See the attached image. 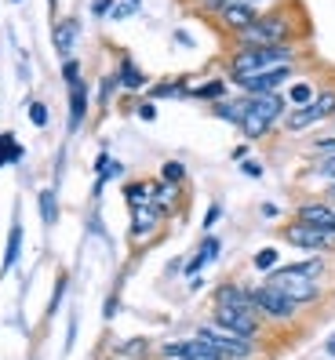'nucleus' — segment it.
<instances>
[{"label":"nucleus","instance_id":"1","mask_svg":"<svg viewBox=\"0 0 335 360\" xmlns=\"http://www.w3.org/2000/svg\"><path fill=\"white\" fill-rule=\"evenodd\" d=\"M303 55L306 51L299 44H234V51L226 55V80L251 77L274 66H299Z\"/></svg>","mask_w":335,"mask_h":360},{"label":"nucleus","instance_id":"2","mask_svg":"<svg viewBox=\"0 0 335 360\" xmlns=\"http://www.w3.org/2000/svg\"><path fill=\"white\" fill-rule=\"evenodd\" d=\"M299 40H303V26L284 8H274V11H259L255 22L234 37V44H259L263 48V44H299Z\"/></svg>","mask_w":335,"mask_h":360},{"label":"nucleus","instance_id":"3","mask_svg":"<svg viewBox=\"0 0 335 360\" xmlns=\"http://www.w3.org/2000/svg\"><path fill=\"white\" fill-rule=\"evenodd\" d=\"M248 284V299H251V309H255L263 321L270 324V328H296L303 316H306V309L303 306H296L291 299H284V295L277 291V288H270L266 281H244Z\"/></svg>","mask_w":335,"mask_h":360},{"label":"nucleus","instance_id":"4","mask_svg":"<svg viewBox=\"0 0 335 360\" xmlns=\"http://www.w3.org/2000/svg\"><path fill=\"white\" fill-rule=\"evenodd\" d=\"M288 117V102L284 95H248V113H244V124H241V135L244 142H263L270 139V131Z\"/></svg>","mask_w":335,"mask_h":360},{"label":"nucleus","instance_id":"5","mask_svg":"<svg viewBox=\"0 0 335 360\" xmlns=\"http://www.w3.org/2000/svg\"><path fill=\"white\" fill-rule=\"evenodd\" d=\"M263 281H266L270 288H277L284 299H291L296 306H303L306 313L328 302V284H317V281H310V277H299V273H288L284 266H277L274 273H266Z\"/></svg>","mask_w":335,"mask_h":360},{"label":"nucleus","instance_id":"6","mask_svg":"<svg viewBox=\"0 0 335 360\" xmlns=\"http://www.w3.org/2000/svg\"><path fill=\"white\" fill-rule=\"evenodd\" d=\"M194 338H201L204 346H212L222 360H255L263 353V342H251V338H241L234 331H226L212 321H201L194 328Z\"/></svg>","mask_w":335,"mask_h":360},{"label":"nucleus","instance_id":"7","mask_svg":"<svg viewBox=\"0 0 335 360\" xmlns=\"http://www.w3.org/2000/svg\"><path fill=\"white\" fill-rule=\"evenodd\" d=\"M335 124V88H321L317 98H313L310 105H303V110H288V117L281 120V128L288 135H306L313 128H321V124Z\"/></svg>","mask_w":335,"mask_h":360},{"label":"nucleus","instance_id":"8","mask_svg":"<svg viewBox=\"0 0 335 360\" xmlns=\"http://www.w3.org/2000/svg\"><path fill=\"white\" fill-rule=\"evenodd\" d=\"M208 321L226 328V331H234V335H241V338H251V342H263L266 328H270L255 309H234V306H212Z\"/></svg>","mask_w":335,"mask_h":360},{"label":"nucleus","instance_id":"9","mask_svg":"<svg viewBox=\"0 0 335 360\" xmlns=\"http://www.w3.org/2000/svg\"><path fill=\"white\" fill-rule=\"evenodd\" d=\"M281 240L296 251H306V255H335V233L313 229V226L296 222V219L281 226Z\"/></svg>","mask_w":335,"mask_h":360},{"label":"nucleus","instance_id":"10","mask_svg":"<svg viewBox=\"0 0 335 360\" xmlns=\"http://www.w3.org/2000/svg\"><path fill=\"white\" fill-rule=\"evenodd\" d=\"M299 77V66H274V70H263V73H251V77H237L229 80L241 95H281L291 80Z\"/></svg>","mask_w":335,"mask_h":360},{"label":"nucleus","instance_id":"11","mask_svg":"<svg viewBox=\"0 0 335 360\" xmlns=\"http://www.w3.org/2000/svg\"><path fill=\"white\" fill-rule=\"evenodd\" d=\"M296 222H306L313 229H324V233H335V207L324 200V197H313V200H299L296 211H291Z\"/></svg>","mask_w":335,"mask_h":360},{"label":"nucleus","instance_id":"12","mask_svg":"<svg viewBox=\"0 0 335 360\" xmlns=\"http://www.w3.org/2000/svg\"><path fill=\"white\" fill-rule=\"evenodd\" d=\"M157 356H160V360H222L212 346H204L201 338H194V335L175 338V342H164V346L157 349Z\"/></svg>","mask_w":335,"mask_h":360},{"label":"nucleus","instance_id":"13","mask_svg":"<svg viewBox=\"0 0 335 360\" xmlns=\"http://www.w3.org/2000/svg\"><path fill=\"white\" fill-rule=\"evenodd\" d=\"M288 273H299V277H310L317 284H331V273H335V255H306L299 262H281Z\"/></svg>","mask_w":335,"mask_h":360},{"label":"nucleus","instance_id":"14","mask_svg":"<svg viewBox=\"0 0 335 360\" xmlns=\"http://www.w3.org/2000/svg\"><path fill=\"white\" fill-rule=\"evenodd\" d=\"M259 18V11L251 8V4H244V0H234V4H226L219 15H215V22L229 33V37H237V33H244L251 22Z\"/></svg>","mask_w":335,"mask_h":360},{"label":"nucleus","instance_id":"15","mask_svg":"<svg viewBox=\"0 0 335 360\" xmlns=\"http://www.w3.org/2000/svg\"><path fill=\"white\" fill-rule=\"evenodd\" d=\"M160 222H164V215L153 207V204H146V207H135L132 211V229H128V237L135 240V244H142V240H150L153 233L160 229Z\"/></svg>","mask_w":335,"mask_h":360},{"label":"nucleus","instance_id":"16","mask_svg":"<svg viewBox=\"0 0 335 360\" xmlns=\"http://www.w3.org/2000/svg\"><path fill=\"white\" fill-rule=\"evenodd\" d=\"M212 306H234V309H251L248 284L244 281H222L212 291Z\"/></svg>","mask_w":335,"mask_h":360},{"label":"nucleus","instance_id":"17","mask_svg":"<svg viewBox=\"0 0 335 360\" xmlns=\"http://www.w3.org/2000/svg\"><path fill=\"white\" fill-rule=\"evenodd\" d=\"M219 251H222V240L215 237V233H208V237L197 244V251H194V255H190V262H186L182 266V273H186V281H190V277H197V273L208 266V262H215L219 259Z\"/></svg>","mask_w":335,"mask_h":360},{"label":"nucleus","instance_id":"18","mask_svg":"<svg viewBox=\"0 0 335 360\" xmlns=\"http://www.w3.org/2000/svg\"><path fill=\"white\" fill-rule=\"evenodd\" d=\"M317 91H321V88H317L310 77H296L281 95H284V102H288V110H303V105H310L313 98H317Z\"/></svg>","mask_w":335,"mask_h":360},{"label":"nucleus","instance_id":"19","mask_svg":"<svg viewBox=\"0 0 335 360\" xmlns=\"http://www.w3.org/2000/svg\"><path fill=\"white\" fill-rule=\"evenodd\" d=\"M244 113H248V95H226L222 102L212 105V117L234 124V128H241V124H244Z\"/></svg>","mask_w":335,"mask_h":360},{"label":"nucleus","instance_id":"20","mask_svg":"<svg viewBox=\"0 0 335 360\" xmlns=\"http://www.w3.org/2000/svg\"><path fill=\"white\" fill-rule=\"evenodd\" d=\"M77 40H80V22H77V18H58V22H55V51L62 58H73Z\"/></svg>","mask_w":335,"mask_h":360},{"label":"nucleus","instance_id":"21","mask_svg":"<svg viewBox=\"0 0 335 360\" xmlns=\"http://www.w3.org/2000/svg\"><path fill=\"white\" fill-rule=\"evenodd\" d=\"M117 80H120L124 91H146V88H150V77L135 66L132 55H124V58L117 62Z\"/></svg>","mask_w":335,"mask_h":360},{"label":"nucleus","instance_id":"22","mask_svg":"<svg viewBox=\"0 0 335 360\" xmlns=\"http://www.w3.org/2000/svg\"><path fill=\"white\" fill-rule=\"evenodd\" d=\"M84 117H88V84L77 80L70 84V131H77Z\"/></svg>","mask_w":335,"mask_h":360},{"label":"nucleus","instance_id":"23","mask_svg":"<svg viewBox=\"0 0 335 360\" xmlns=\"http://www.w3.org/2000/svg\"><path fill=\"white\" fill-rule=\"evenodd\" d=\"M229 95V80L226 77H212V80H204V84H194L190 88V98H197V102H222Z\"/></svg>","mask_w":335,"mask_h":360},{"label":"nucleus","instance_id":"24","mask_svg":"<svg viewBox=\"0 0 335 360\" xmlns=\"http://www.w3.org/2000/svg\"><path fill=\"white\" fill-rule=\"evenodd\" d=\"M303 182H321V186H331L335 182V157H317L313 164H306L299 172Z\"/></svg>","mask_w":335,"mask_h":360},{"label":"nucleus","instance_id":"25","mask_svg":"<svg viewBox=\"0 0 335 360\" xmlns=\"http://www.w3.org/2000/svg\"><path fill=\"white\" fill-rule=\"evenodd\" d=\"M190 77H172V80H160V84H150V95L153 98H190Z\"/></svg>","mask_w":335,"mask_h":360},{"label":"nucleus","instance_id":"26","mask_svg":"<svg viewBox=\"0 0 335 360\" xmlns=\"http://www.w3.org/2000/svg\"><path fill=\"white\" fill-rule=\"evenodd\" d=\"M18 255H23V226H11L8 229V248H4V262H0V273H11L15 269V262H18Z\"/></svg>","mask_w":335,"mask_h":360},{"label":"nucleus","instance_id":"27","mask_svg":"<svg viewBox=\"0 0 335 360\" xmlns=\"http://www.w3.org/2000/svg\"><path fill=\"white\" fill-rule=\"evenodd\" d=\"M277 266H281V248L277 244H266V248H259L255 255H251V269L263 273V277H266V273H274Z\"/></svg>","mask_w":335,"mask_h":360},{"label":"nucleus","instance_id":"28","mask_svg":"<svg viewBox=\"0 0 335 360\" xmlns=\"http://www.w3.org/2000/svg\"><path fill=\"white\" fill-rule=\"evenodd\" d=\"M124 200H128V207H146L150 204V182H128L124 186Z\"/></svg>","mask_w":335,"mask_h":360},{"label":"nucleus","instance_id":"29","mask_svg":"<svg viewBox=\"0 0 335 360\" xmlns=\"http://www.w3.org/2000/svg\"><path fill=\"white\" fill-rule=\"evenodd\" d=\"M95 175H99V182L120 179V175H124V164H120V160H113L110 153H102V157L95 160Z\"/></svg>","mask_w":335,"mask_h":360},{"label":"nucleus","instance_id":"30","mask_svg":"<svg viewBox=\"0 0 335 360\" xmlns=\"http://www.w3.org/2000/svg\"><path fill=\"white\" fill-rule=\"evenodd\" d=\"M15 160H23V146L15 142L11 131H0V167H4V164H15Z\"/></svg>","mask_w":335,"mask_h":360},{"label":"nucleus","instance_id":"31","mask_svg":"<svg viewBox=\"0 0 335 360\" xmlns=\"http://www.w3.org/2000/svg\"><path fill=\"white\" fill-rule=\"evenodd\" d=\"M40 219H44V226L58 222V197H55V189H40Z\"/></svg>","mask_w":335,"mask_h":360},{"label":"nucleus","instance_id":"32","mask_svg":"<svg viewBox=\"0 0 335 360\" xmlns=\"http://www.w3.org/2000/svg\"><path fill=\"white\" fill-rule=\"evenodd\" d=\"M160 182L182 186V182H186V164H182V160H164V164H160Z\"/></svg>","mask_w":335,"mask_h":360},{"label":"nucleus","instance_id":"33","mask_svg":"<svg viewBox=\"0 0 335 360\" xmlns=\"http://www.w3.org/2000/svg\"><path fill=\"white\" fill-rule=\"evenodd\" d=\"M66 288H70V277H66V273H58V281H55V291H51V302H48V316H51V313H58L62 299H66Z\"/></svg>","mask_w":335,"mask_h":360},{"label":"nucleus","instance_id":"34","mask_svg":"<svg viewBox=\"0 0 335 360\" xmlns=\"http://www.w3.org/2000/svg\"><path fill=\"white\" fill-rule=\"evenodd\" d=\"M26 113H30V120H33V128H48L51 113H48V105H44V102H30V105H26Z\"/></svg>","mask_w":335,"mask_h":360},{"label":"nucleus","instance_id":"35","mask_svg":"<svg viewBox=\"0 0 335 360\" xmlns=\"http://www.w3.org/2000/svg\"><path fill=\"white\" fill-rule=\"evenodd\" d=\"M310 153H317V157H335V135L313 139V142H310Z\"/></svg>","mask_w":335,"mask_h":360},{"label":"nucleus","instance_id":"36","mask_svg":"<svg viewBox=\"0 0 335 360\" xmlns=\"http://www.w3.org/2000/svg\"><path fill=\"white\" fill-rule=\"evenodd\" d=\"M117 353H120V356H135V360H142L146 353H150V342H146V338H135V342H124Z\"/></svg>","mask_w":335,"mask_h":360},{"label":"nucleus","instance_id":"37","mask_svg":"<svg viewBox=\"0 0 335 360\" xmlns=\"http://www.w3.org/2000/svg\"><path fill=\"white\" fill-rule=\"evenodd\" d=\"M120 88V80H117V73H106V77H102V84H99V102L102 105H110V95Z\"/></svg>","mask_w":335,"mask_h":360},{"label":"nucleus","instance_id":"38","mask_svg":"<svg viewBox=\"0 0 335 360\" xmlns=\"http://www.w3.org/2000/svg\"><path fill=\"white\" fill-rule=\"evenodd\" d=\"M263 172H266V167H263V160H255V157L241 160V175H244V179H263Z\"/></svg>","mask_w":335,"mask_h":360},{"label":"nucleus","instance_id":"39","mask_svg":"<svg viewBox=\"0 0 335 360\" xmlns=\"http://www.w3.org/2000/svg\"><path fill=\"white\" fill-rule=\"evenodd\" d=\"M62 80H66V84L84 80V77H80V62H77V58H66V62H62Z\"/></svg>","mask_w":335,"mask_h":360},{"label":"nucleus","instance_id":"40","mask_svg":"<svg viewBox=\"0 0 335 360\" xmlns=\"http://www.w3.org/2000/svg\"><path fill=\"white\" fill-rule=\"evenodd\" d=\"M135 113H139V120H146V124L157 120V102H153V98H142V102L135 105Z\"/></svg>","mask_w":335,"mask_h":360},{"label":"nucleus","instance_id":"41","mask_svg":"<svg viewBox=\"0 0 335 360\" xmlns=\"http://www.w3.org/2000/svg\"><path fill=\"white\" fill-rule=\"evenodd\" d=\"M219 219H222V204H208V211H204V222H201V226H204L208 233H212V229L219 226Z\"/></svg>","mask_w":335,"mask_h":360},{"label":"nucleus","instance_id":"42","mask_svg":"<svg viewBox=\"0 0 335 360\" xmlns=\"http://www.w3.org/2000/svg\"><path fill=\"white\" fill-rule=\"evenodd\" d=\"M113 8H117V0H91V15H95V18L113 15Z\"/></svg>","mask_w":335,"mask_h":360},{"label":"nucleus","instance_id":"43","mask_svg":"<svg viewBox=\"0 0 335 360\" xmlns=\"http://www.w3.org/2000/svg\"><path fill=\"white\" fill-rule=\"evenodd\" d=\"M244 4H251L255 11H274V8H281V0H244Z\"/></svg>","mask_w":335,"mask_h":360},{"label":"nucleus","instance_id":"44","mask_svg":"<svg viewBox=\"0 0 335 360\" xmlns=\"http://www.w3.org/2000/svg\"><path fill=\"white\" fill-rule=\"evenodd\" d=\"M132 11H139V8H132V4H117V8H113V15H110V18H117V22H120V18H128V15H132Z\"/></svg>","mask_w":335,"mask_h":360},{"label":"nucleus","instance_id":"45","mask_svg":"<svg viewBox=\"0 0 335 360\" xmlns=\"http://www.w3.org/2000/svg\"><path fill=\"white\" fill-rule=\"evenodd\" d=\"M175 44H182V48H194V37L186 33V30H175Z\"/></svg>","mask_w":335,"mask_h":360},{"label":"nucleus","instance_id":"46","mask_svg":"<svg viewBox=\"0 0 335 360\" xmlns=\"http://www.w3.org/2000/svg\"><path fill=\"white\" fill-rule=\"evenodd\" d=\"M259 211H263V219H281V207L277 204H263Z\"/></svg>","mask_w":335,"mask_h":360},{"label":"nucleus","instance_id":"47","mask_svg":"<svg viewBox=\"0 0 335 360\" xmlns=\"http://www.w3.org/2000/svg\"><path fill=\"white\" fill-rule=\"evenodd\" d=\"M204 288V277H201V273H197V277H190V281H186V291H201Z\"/></svg>","mask_w":335,"mask_h":360},{"label":"nucleus","instance_id":"48","mask_svg":"<svg viewBox=\"0 0 335 360\" xmlns=\"http://www.w3.org/2000/svg\"><path fill=\"white\" fill-rule=\"evenodd\" d=\"M229 157H234L237 164H241V160H248V146H234V153H229Z\"/></svg>","mask_w":335,"mask_h":360},{"label":"nucleus","instance_id":"49","mask_svg":"<svg viewBox=\"0 0 335 360\" xmlns=\"http://www.w3.org/2000/svg\"><path fill=\"white\" fill-rule=\"evenodd\" d=\"M324 200L335 207V182H331V186H324Z\"/></svg>","mask_w":335,"mask_h":360},{"label":"nucleus","instance_id":"50","mask_svg":"<svg viewBox=\"0 0 335 360\" xmlns=\"http://www.w3.org/2000/svg\"><path fill=\"white\" fill-rule=\"evenodd\" d=\"M102 313H106V321H110V316L117 313V299H110V302H106V309H102Z\"/></svg>","mask_w":335,"mask_h":360},{"label":"nucleus","instance_id":"51","mask_svg":"<svg viewBox=\"0 0 335 360\" xmlns=\"http://www.w3.org/2000/svg\"><path fill=\"white\" fill-rule=\"evenodd\" d=\"M324 353H328V356L335 360V335H331V338H328V342H324Z\"/></svg>","mask_w":335,"mask_h":360},{"label":"nucleus","instance_id":"52","mask_svg":"<svg viewBox=\"0 0 335 360\" xmlns=\"http://www.w3.org/2000/svg\"><path fill=\"white\" fill-rule=\"evenodd\" d=\"M128 4H132V8H139V4H142V0H128Z\"/></svg>","mask_w":335,"mask_h":360},{"label":"nucleus","instance_id":"53","mask_svg":"<svg viewBox=\"0 0 335 360\" xmlns=\"http://www.w3.org/2000/svg\"><path fill=\"white\" fill-rule=\"evenodd\" d=\"M15 4H18V0H15Z\"/></svg>","mask_w":335,"mask_h":360},{"label":"nucleus","instance_id":"54","mask_svg":"<svg viewBox=\"0 0 335 360\" xmlns=\"http://www.w3.org/2000/svg\"><path fill=\"white\" fill-rule=\"evenodd\" d=\"M194 4H197V0H194Z\"/></svg>","mask_w":335,"mask_h":360},{"label":"nucleus","instance_id":"55","mask_svg":"<svg viewBox=\"0 0 335 360\" xmlns=\"http://www.w3.org/2000/svg\"><path fill=\"white\" fill-rule=\"evenodd\" d=\"M331 135H335V131H331Z\"/></svg>","mask_w":335,"mask_h":360}]
</instances>
